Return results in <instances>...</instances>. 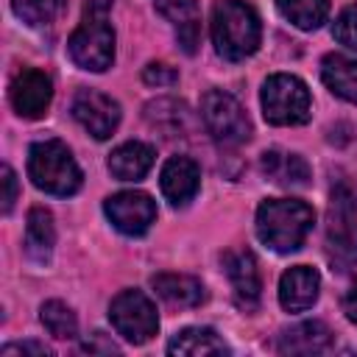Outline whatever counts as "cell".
Wrapping results in <instances>:
<instances>
[{
  "mask_svg": "<svg viewBox=\"0 0 357 357\" xmlns=\"http://www.w3.org/2000/svg\"><path fill=\"white\" fill-rule=\"evenodd\" d=\"M223 271L231 282L234 290V301L240 310L251 312L259 304V293H262V279H259V268L251 251L240 248V251H226L223 254Z\"/></svg>",
  "mask_w": 357,
  "mask_h": 357,
  "instance_id": "cell-12",
  "label": "cell"
},
{
  "mask_svg": "<svg viewBox=\"0 0 357 357\" xmlns=\"http://www.w3.org/2000/svg\"><path fill=\"white\" fill-rule=\"evenodd\" d=\"M73 117L95 139H109L120 126V103L98 89H78L73 98Z\"/></svg>",
  "mask_w": 357,
  "mask_h": 357,
  "instance_id": "cell-10",
  "label": "cell"
},
{
  "mask_svg": "<svg viewBox=\"0 0 357 357\" xmlns=\"http://www.w3.org/2000/svg\"><path fill=\"white\" fill-rule=\"evenodd\" d=\"M201 120L206 131L223 145H240L251 137V123L240 100L223 89H209L201 98Z\"/></svg>",
  "mask_w": 357,
  "mask_h": 357,
  "instance_id": "cell-8",
  "label": "cell"
},
{
  "mask_svg": "<svg viewBox=\"0 0 357 357\" xmlns=\"http://www.w3.org/2000/svg\"><path fill=\"white\" fill-rule=\"evenodd\" d=\"M112 0H86L81 25L70 33V59L89 73H103L114 61V31L106 20Z\"/></svg>",
  "mask_w": 357,
  "mask_h": 357,
  "instance_id": "cell-3",
  "label": "cell"
},
{
  "mask_svg": "<svg viewBox=\"0 0 357 357\" xmlns=\"http://www.w3.org/2000/svg\"><path fill=\"white\" fill-rule=\"evenodd\" d=\"M0 176H3L0 178L3 181V215H8L11 206H14V201H17V173L8 165H3Z\"/></svg>",
  "mask_w": 357,
  "mask_h": 357,
  "instance_id": "cell-29",
  "label": "cell"
},
{
  "mask_svg": "<svg viewBox=\"0 0 357 357\" xmlns=\"http://www.w3.org/2000/svg\"><path fill=\"white\" fill-rule=\"evenodd\" d=\"M56 245V226L53 215L45 206H33L25 220V254L33 262H47Z\"/></svg>",
  "mask_w": 357,
  "mask_h": 357,
  "instance_id": "cell-21",
  "label": "cell"
},
{
  "mask_svg": "<svg viewBox=\"0 0 357 357\" xmlns=\"http://www.w3.org/2000/svg\"><path fill=\"white\" fill-rule=\"evenodd\" d=\"M145 120L165 131V137H178L184 128H187V120H190V112H187V103L184 100H176V98H159V100H151L145 106Z\"/></svg>",
  "mask_w": 357,
  "mask_h": 357,
  "instance_id": "cell-23",
  "label": "cell"
},
{
  "mask_svg": "<svg viewBox=\"0 0 357 357\" xmlns=\"http://www.w3.org/2000/svg\"><path fill=\"white\" fill-rule=\"evenodd\" d=\"M315 212L298 198H268L257 209V237L276 254L298 251L312 231Z\"/></svg>",
  "mask_w": 357,
  "mask_h": 357,
  "instance_id": "cell-1",
  "label": "cell"
},
{
  "mask_svg": "<svg viewBox=\"0 0 357 357\" xmlns=\"http://www.w3.org/2000/svg\"><path fill=\"white\" fill-rule=\"evenodd\" d=\"M84 351H89V354H95V351H106V354H112V351H117V346L112 343V340H103V332H95L84 346H81Z\"/></svg>",
  "mask_w": 357,
  "mask_h": 357,
  "instance_id": "cell-31",
  "label": "cell"
},
{
  "mask_svg": "<svg viewBox=\"0 0 357 357\" xmlns=\"http://www.w3.org/2000/svg\"><path fill=\"white\" fill-rule=\"evenodd\" d=\"M262 25L257 11L243 0H218L212 8V45L220 59L243 61L257 53Z\"/></svg>",
  "mask_w": 357,
  "mask_h": 357,
  "instance_id": "cell-2",
  "label": "cell"
},
{
  "mask_svg": "<svg viewBox=\"0 0 357 357\" xmlns=\"http://www.w3.org/2000/svg\"><path fill=\"white\" fill-rule=\"evenodd\" d=\"M156 296L176 310H190L204 301V284L187 273H156L151 279Z\"/></svg>",
  "mask_w": 357,
  "mask_h": 357,
  "instance_id": "cell-18",
  "label": "cell"
},
{
  "mask_svg": "<svg viewBox=\"0 0 357 357\" xmlns=\"http://www.w3.org/2000/svg\"><path fill=\"white\" fill-rule=\"evenodd\" d=\"M262 173L279 187H307L312 178L304 156L290 153V151H279V148L262 153Z\"/></svg>",
  "mask_w": 357,
  "mask_h": 357,
  "instance_id": "cell-17",
  "label": "cell"
},
{
  "mask_svg": "<svg viewBox=\"0 0 357 357\" xmlns=\"http://www.w3.org/2000/svg\"><path fill=\"white\" fill-rule=\"evenodd\" d=\"M262 114L271 126H301L310 120L312 100L301 78L276 73L262 84Z\"/></svg>",
  "mask_w": 357,
  "mask_h": 357,
  "instance_id": "cell-5",
  "label": "cell"
},
{
  "mask_svg": "<svg viewBox=\"0 0 357 357\" xmlns=\"http://www.w3.org/2000/svg\"><path fill=\"white\" fill-rule=\"evenodd\" d=\"M326 257L340 273L357 265V209L346 190L332 192L326 215Z\"/></svg>",
  "mask_w": 357,
  "mask_h": 357,
  "instance_id": "cell-6",
  "label": "cell"
},
{
  "mask_svg": "<svg viewBox=\"0 0 357 357\" xmlns=\"http://www.w3.org/2000/svg\"><path fill=\"white\" fill-rule=\"evenodd\" d=\"M332 36L340 45H346L349 50H357V3H351L340 11V17L332 25Z\"/></svg>",
  "mask_w": 357,
  "mask_h": 357,
  "instance_id": "cell-27",
  "label": "cell"
},
{
  "mask_svg": "<svg viewBox=\"0 0 357 357\" xmlns=\"http://www.w3.org/2000/svg\"><path fill=\"white\" fill-rule=\"evenodd\" d=\"M8 98H11V106H14V112L20 117L36 120V117H42L47 112V106L53 100V84L42 70L25 67V70H20L14 75Z\"/></svg>",
  "mask_w": 357,
  "mask_h": 357,
  "instance_id": "cell-11",
  "label": "cell"
},
{
  "mask_svg": "<svg viewBox=\"0 0 357 357\" xmlns=\"http://www.w3.org/2000/svg\"><path fill=\"white\" fill-rule=\"evenodd\" d=\"M321 276L310 265H293L279 279V304L287 312H304L318 301Z\"/></svg>",
  "mask_w": 357,
  "mask_h": 357,
  "instance_id": "cell-14",
  "label": "cell"
},
{
  "mask_svg": "<svg viewBox=\"0 0 357 357\" xmlns=\"http://www.w3.org/2000/svg\"><path fill=\"white\" fill-rule=\"evenodd\" d=\"M276 8L301 31H315L329 17V0H276Z\"/></svg>",
  "mask_w": 357,
  "mask_h": 357,
  "instance_id": "cell-24",
  "label": "cell"
},
{
  "mask_svg": "<svg viewBox=\"0 0 357 357\" xmlns=\"http://www.w3.org/2000/svg\"><path fill=\"white\" fill-rule=\"evenodd\" d=\"M103 212L117 231H123L128 237H139L156 220V201L148 192L123 190V192H114L106 198Z\"/></svg>",
  "mask_w": 357,
  "mask_h": 357,
  "instance_id": "cell-9",
  "label": "cell"
},
{
  "mask_svg": "<svg viewBox=\"0 0 357 357\" xmlns=\"http://www.w3.org/2000/svg\"><path fill=\"white\" fill-rule=\"evenodd\" d=\"M109 321L114 326V332L134 343L142 346L148 343L156 332H159V315L153 301L142 293V290H123L112 298L109 304Z\"/></svg>",
  "mask_w": 357,
  "mask_h": 357,
  "instance_id": "cell-7",
  "label": "cell"
},
{
  "mask_svg": "<svg viewBox=\"0 0 357 357\" xmlns=\"http://www.w3.org/2000/svg\"><path fill=\"white\" fill-rule=\"evenodd\" d=\"M343 312H346V318L357 326V282L346 290V296H343Z\"/></svg>",
  "mask_w": 357,
  "mask_h": 357,
  "instance_id": "cell-32",
  "label": "cell"
},
{
  "mask_svg": "<svg viewBox=\"0 0 357 357\" xmlns=\"http://www.w3.org/2000/svg\"><path fill=\"white\" fill-rule=\"evenodd\" d=\"M332 340V332L321 321H301L284 329L276 340L279 354H321Z\"/></svg>",
  "mask_w": 357,
  "mask_h": 357,
  "instance_id": "cell-16",
  "label": "cell"
},
{
  "mask_svg": "<svg viewBox=\"0 0 357 357\" xmlns=\"http://www.w3.org/2000/svg\"><path fill=\"white\" fill-rule=\"evenodd\" d=\"M67 0H14V14L25 25H47L53 22Z\"/></svg>",
  "mask_w": 357,
  "mask_h": 357,
  "instance_id": "cell-26",
  "label": "cell"
},
{
  "mask_svg": "<svg viewBox=\"0 0 357 357\" xmlns=\"http://www.w3.org/2000/svg\"><path fill=\"white\" fill-rule=\"evenodd\" d=\"M321 78L326 89L349 103H357V61L340 53H329L321 61Z\"/></svg>",
  "mask_w": 357,
  "mask_h": 357,
  "instance_id": "cell-22",
  "label": "cell"
},
{
  "mask_svg": "<svg viewBox=\"0 0 357 357\" xmlns=\"http://www.w3.org/2000/svg\"><path fill=\"white\" fill-rule=\"evenodd\" d=\"M156 11L173 22L178 45L184 53H195L198 33H201V11L195 0H153Z\"/></svg>",
  "mask_w": 357,
  "mask_h": 357,
  "instance_id": "cell-15",
  "label": "cell"
},
{
  "mask_svg": "<svg viewBox=\"0 0 357 357\" xmlns=\"http://www.w3.org/2000/svg\"><path fill=\"white\" fill-rule=\"evenodd\" d=\"M0 354H3V357H14V354H39V357H47V354H53V351H50L45 343L25 340V343H8V346H3Z\"/></svg>",
  "mask_w": 357,
  "mask_h": 357,
  "instance_id": "cell-30",
  "label": "cell"
},
{
  "mask_svg": "<svg viewBox=\"0 0 357 357\" xmlns=\"http://www.w3.org/2000/svg\"><path fill=\"white\" fill-rule=\"evenodd\" d=\"M159 187L170 206H187L201 187V170L190 156H170L159 173Z\"/></svg>",
  "mask_w": 357,
  "mask_h": 357,
  "instance_id": "cell-13",
  "label": "cell"
},
{
  "mask_svg": "<svg viewBox=\"0 0 357 357\" xmlns=\"http://www.w3.org/2000/svg\"><path fill=\"white\" fill-rule=\"evenodd\" d=\"M153 148L148 142H123L109 153V173L120 181H139L153 167Z\"/></svg>",
  "mask_w": 357,
  "mask_h": 357,
  "instance_id": "cell-19",
  "label": "cell"
},
{
  "mask_svg": "<svg viewBox=\"0 0 357 357\" xmlns=\"http://www.w3.org/2000/svg\"><path fill=\"white\" fill-rule=\"evenodd\" d=\"M142 81L151 84V86H173V84L178 81V73H176L170 64L151 61V64L142 70Z\"/></svg>",
  "mask_w": 357,
  "mask_h": 357,
  "instance_id": "cell-28",
  "label": "cell"
},
{
  "mask_svg": "<svg viewBox=\"0 0 357 357\" xmlns=\"http://www.w3.org/2000/svg\"><path fill=\"white\" fill-rule=\"evenodd\" d=\"M39 318H42L45 329L53 337H59V340H73L78 335V318H75V312L64 301H59V298L45 301L42 310H39Z\"/></svg>",
  "mask_w": 357,
  "mask_h": 357,
  "instance_id": "cell-25",
  "label": "cell"
},
{
  "mask_svg": "<svg viewBox=\"0 0 357 357\" xmlns=\"http://www.w3.org/2000/svg\"><path fill=\"white\" fill-rule=\"evenodd\" d=\"M28 178L47 195H73L84 176L61 139H39L28 148Z\"/></svg>",
  "mask_w": 357,
  "mask_h": 357,
  "instance_id": "cell-4",
  "label": "cell"
},
{
  "mask_svg": "<svg viewBox=\"0 0 357 357\" xmlns=\"http://www.w3.org/2000/svg\"><path fill=\"white\" fill-rule=\"evenodd\" d=\"M167 354L176 357H209V354H229V346L215 335L209 326H187L170 337Z\"/></svg>",
  "mask_w": 357,
  "mask_h": 357,
  "instance_id": "cell-20",
  "label": "cell"
}]
</instances>
